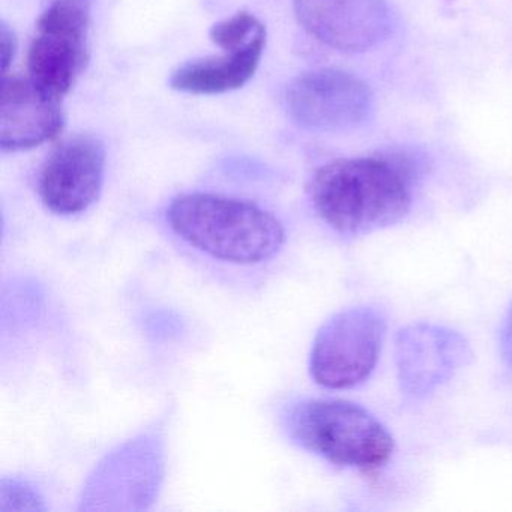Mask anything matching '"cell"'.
<instances>
[{
	"instance_id": "14",
	"label": "cell",
	"mask_w": 512,
	"mask_h": 512,
	"mask_svg": "<svg viewBox=\"0 0 512 512\" xmlns=\"http://www.w3.org/2000/svg\"><path fill=\"white\" fill-rule=\"evenodd\" d=\"M500 353H502L503 361L512 368V305L506 314L502 332H500Z\"/></svg>"
},
{
	"instance_id": "13",
	"label": "cell",
	"mask_w": 512,
	"mask_h": 512,
	"mask_svg": "<svg viewBox=\"0 0 512 512\" xmlns=\"http://www.w3.org/2000/svg\"><path fill=\"white\" fill-rule=\"evenodd\" d=\"M16 52V34L8 28L7 23H0V61H2V74H7L8 68L13 64Z\"/></svg>"
},
{
	"instance_id": "4",
	"label": "cell",
	"mask_w": 512,
	"mask_h": 512,
	"mask_svg": "<svg viewBox=\"0 0 512 512\" xmlns=\"http://www.w3.org/2000/svg\"><path fill=\"white\" fill-rule=\"evenodd\" d=\"M94 0H53L37 23L28 53L29 79L62 100L89 62Z\"/></svg>"
},
{
	"instance_id": "2",
	"label": "cell",
	"mask_w": 512,
	"mask_h": 512,
	"mask_svg": "<svg viewBox=\"0 0 512 512\" xmlns=\"http://www.w3.org/2000/svg\"><path fill=\"white\" fill-rule=\"evenodd\" d=\"M173 232L212 259L259 265L272 259L286 241L283 224L247 200L220 194L188 193L167 208Z\"/></svg>"
},
{
	"instance_id": "8",
	"label": "cell",
	"mask_w": 512,
	"mask_h": 512,
	"mask_svg": "<svg viewBox=\"0 0 512 512\" xmlns=\"http://www.w3.org/2000/svg\"><path fill=\"white\" fill-rule=\"evenodd\" d=\"M472 349L463 335L445 326L416 323L395 337V362L401 391L424 398L469 365Z\"/></svg>"
},
{
	"instance_id": "12",
	"label": "cell",
	"mask_w": 512,
	"mask_h": 512,
	"mask_svg": "<svg viewBox=\"0 0 512 512\" xmlns=\"http://www.w3.org/2000/svg\"><path fill=\"white\" fill-rule=\"evenodd\" d=\"M209 37L212 43L224 52H233V50L250 46L260 38H265L266 29L256 16L242 11L229 19L215 23L209 32Z\"/></svg>"
},
{
	"instance_id": "7",
	"label": "cell",
	"mask_w": 512,
	"mask_h": 512,
	"mask_svg": "<svg viewBox=\"0 0 512 512\" xmlns=\"http://www.w3.org/2000/svg\"><path fill=\"white\" fill-rule=\"evenodd\" d=\"M106 148L92 134L62 142L44 163L38 191L53 214L73 217L88 211L103 191Z\"/></svg>"
},
{
	"instance_id": "10",
	"label": "cell",
	"mask_w": 512,
	"mask_h": 512,
	"mask_svg": "<svg viewBox=\"0 0 512 512\" xmlns=\"http://www.w3.org/2000/svg\"><path fill=\"white\" fill-rule=\"evenodd\" d=\"M65 125L61 100L50 97L31 79L2 77L0 148L22 152L55 139Z\"/></svg>"
},
{
	"instance_id": "9",
	"label": "cell",
	"mask_w": 512,
	"mask_h": 512,
	"mask_svg": "<svg viewBox=\"0 0 512 512\" xmlns=\"http://www.w3.org/2000/svg\"><path fill=\"white\" fill-rule=\"evenodd\" d=\"M295 16L311 37L344 53L374 49L394 28L386 0H295Z\"/></svg>"
},
{
	"instance_id": "11",
	"label": "cell",
	"mask_w": 512,
	"mask_h": 512,
	"mask_svg": "<svg viewBox=\"0 0 512 512\" xmlns=\"http://www.w3.org/2000/svg\"><path fill=\"white\" fill-rule=\"evenodd\" d=\"M266 37L223 56L194 59L173 71L170 88L184 94L220 95L247 85L262 61Z\"/></svg>"
},
{
	"instance_id": "1",
	"label": "cell",
	"mask_w": 512,
	"mask_h": 512,
	"mask_svg": "<svg viewBox=\"0 0 512 512\" xmlns=\"http://www.w3.org/2000/svg\"><path fill=\"white\" fill-rule=\"evenodd\" d=\"M419 172L421 160L406 149L332 161L314 173L311 203L340 235H367L394 226L409 214Z\"/></svg>"
},
{
	"instance_id": "3",
	"label": "cell",
	"mask_w": 512,
	"mask_h": 512,
	"mask_svg": "<svg viewBox=\"0 0 512 512\" xmlns=\"http://www.w3.org/2000/svg\"><path fill=\"white\" fill-rule=\"evenodd\" d=\"M284 427L293 442L329 463L373 472L391 460L394 439L364 407L343 400H302L289 407Z\"/></svg>"
},
{
	"instance_id": "6",
	"label": "cell",
	"mask_w": 512,
	"mask_h": 512,
	"mask_svg": "<svg viewBox=\"0 0 512 512\" xmlns=\"http://www.w3.org/2000/svg\"><path fill=\"white\" fill-rule=\"evenodd\" d=\"M290 119L314 133H343L368 121L374 97L370 86L347 73L325 68L296 77L286 91Z\"/></svg>"
},
{
	"instance_id": "5",
	"label": "cell",
	"mask_w": 512,
	"mask_h": 512,
	"mask_svg": "<svg viewBox=\"0 0 512 512\" xmlns=\"http://www.w3.org/2000/svg\"><path fill=\"white\" fill-rule=\"evenodd\" d=\"M385 334V317L374 308H349L332 316L314 338L310 355L314 382L328 389L364 383L376 367Z\"/></svg>"
}]
</instances>
